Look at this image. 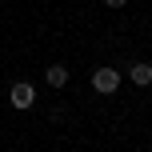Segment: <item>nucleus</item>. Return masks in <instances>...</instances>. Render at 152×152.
Listing matches in <instances>:
<instances>
[{
  "label": "nucleus",
  "mask_w": 152,
  "mask_h": 152,
  "mask_svg": "<svg viewBox=\"0 0 152 152\" xmlns=\"http://www.w3.org/2000/svg\"><path fill=\"white\" fill-rule=\"evenodd\" d=\"M104 4H108V8H124L128 0H104Z\"/></svg>",
  "instance_id": "obj_5"
},
{
  "label": "nucleus",
  "mask_w": 152,
  "mask_h": 152,
  "mask_svg": "<svg viewBox=\"0 0 152 152\" xmlns=\"http://www.w3.org/2000/svg\"><path fill=\"white\" fill-rule=\"evenodd\" d=\"M128 80L136 84V88H148V84H152V64H148V60H136V64L128 68Z\"/></svg>",
  "instance_id": "obj_3"
},
{
  "label": "nucleus",
  "mask_w": 152,
  "mask_h": 152,
  "mask_svg": "<svg viewBox=\"0 0 152 152\" xmlns=\"http://www.w3.org/2000/svg\"><path fill=\"white\" fill-rule=\"evenodd\" d=\"M44 80H48V88H64V84H68V68H64V64H52V68L44 72Z\"/></svg>",
  "instance_id": "obj_4"
},
{
  "label": "nucleus",
  "mask_w": 152,
  "mask_h": 152,
  "mask_svg": "<svg viewBox=\"0 0 152 152\" xmlns=\"http://www.w3.org/2000/svg\"><path fill=\"white\" fill-rule=\"evenodd\" d=\"M8 100H12V108H20V112H24V108L36 104V88H32L28 80H16L12 88H8Z\"/></svg>",
  "instance_id": "obj_1"
},
{
  "label": "nucleus",
  "mask_w": 152,
  "mask_h": 152,
  "mask_svg": "<svg viewBox=\"0 0 152 152\" xmlns=\"http://www.w3.org/2000/svg\"><path fill=\"white\" fill-rule=\"evenodd\" d=\"M92 88H96L100 96H112V92L120 88V72L116 68H96L92 72Z\"/></svg>",
  "instance_id": "obj_2"
}]
</instances>
